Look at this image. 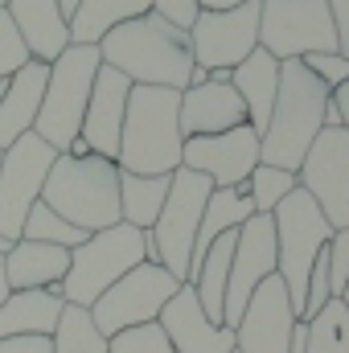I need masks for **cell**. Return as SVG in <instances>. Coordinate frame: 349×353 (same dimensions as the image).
I'll return each mask as SVG.
<instances>
[{"label":"cell","instance_id":"1","mask_svg":"<svg viewBox=\"0 0 349 353\" xmlns=\"http://www.w3.org/2000/svg\"><path fill=\"white\" fill-rule=\"evenodd\" d=\"M103 66L119 70L132 87L185 90L193 79V46L189 33L169 25L157 12H144L99 41Z\"/></svg>","mask_w":349,"mask_h":353},{"label":"cell","instance_id":"2","mask_svg":"<svg viewBox=\"0 0 349 353\" xmlns=\"http://www.w3.org/2000/svg\"><path fill=\"white\" fill-rule=\"evenodd\" d=\"M181 90L132 87L128 115L119 132V173L136 176H173L181 169Z\"/></svg>","mask_w":349,"mask_h":353},{"label":"cell","instance_id":"3","mask_svg":"<svg viewBox=\"0 0 349 353\" xmlns=\"http://www.w3.org/2000/svg\"><path fill=\"white\" fill-rule=\"evenodd\" d=\"M325 107H329V90L300 62H279L275 107H271L267 132L259 136V165L296 173L304 165L312 140L325 132Z\"/></svg>","mask_w":349,"mask_h":353},{"label":"cell","instance_id":"4","mask_svg":"<svg viewBox=\"0 0 349 353\" xmlns=\"http://www.w3.org/2000/svg\"><path fill=\"white\" fill-rule=\"evenodd\" d=\"M41 201L83 234L111 230L119 226V165L94 152L58 157L46 176Z\"/></svg>","mask_w":349,"mask_h":353},{"label":"cell","instance_id":"5","mask_svg":"<svg viewBox=\"0 0 349 353\" xmlns=\"http://www.w3.org/2000/svg\"><path fill=\"white\" fill-rule=\"evenodd\" d=\"M99 66H103L99 46H66V54L50 62V83H46V94H41L33 136L46 140L58 157L70 152V144L83 132V115H87Z\"/></svg>","mask_w":349,"mask_h":353},{"label":"cell","instance_id":"6","mask_svg":"<svg viewBox=\"0 0 349 353\" xmlns=\"http://www.w3.org/2000/svg\"><path fill=\"white\" fill-rule=\"evenodd\" d=\"M271 226H275V275H279V283L288 292V304H292V312L300 321L304 316L308 275H312V263L321 259V251L329 247L333 226L325 222V214L317 210V201L304 189H292L275 205Z\"/></svg>","mask_w":349,"mask_h":353},{"label":"cell","instance_id":"7","mask_svg":"<svg viewBox=\"0 0 349 353\" xmlns=\"http://www.w3.org/2000/svg\"><path fill=\"white\" fill-rule=\"evenodd\" d=\"M140 263H144V230L119 222L111 230L87 234V243L70 251V271H66L58 296L74 308H90L111 283H119Z\"/></svg>","mask_w":349,"mask_h":353},{"label":"cell","instance_id":"8","mask_svg":"<svg viewBox=\"0 0 349 353\" xmlns=\"http://www.w3.org/2000/svg\"><path fill=\"white\" fill-rule=\"evenodd\" d=\"M210 193H214V185L201 173L177 169L157 226L144 230L157 251V267H165L177 283H189V259H193V243H197V226H201Z\"/></svg>","mask_w":349,"mask_h":353},{"label":"cell","instance_id":"9","mask_svg":"<svg viewBox=\"0 0 349 353\" xmlns=\"http://www.w3.org/2000/svg\"><path fill=\"white\" fill-rule=\"evenodd\" d=\"M259 50H267L275 62L337 54L325 0H259Z\"/></svg>","mask_w":349,"mask_h":353},{"label":"cell","instance_id":"10","mask_svg":"<svg viewBox=\"0 0 349 353\" xmlns=\"http://www.w3.org/2000/svg\"><path fill=\"white\" fill-rule=\"evenodd\" d=\"M177 283L165 267L157 263H140L132 267L119 283H111L94 304H90V321L94 329L111 341L115 333L123 329H136V325H152L161 316V308L177 296Z\"/></svg>","mask_w":349,"mask_h":353},{"label":"cell","instance_id":"11","mask_svg":"<svg viewBox=\"0 0 349 353\" xmlns=\"http://www.w3.org/2000/svg\"><path fill=\"white\" fill-rule=\"evenodd\" d=\"M54 161H58V152L46 140H37L33 132L21 136L12 148H4V157H0V234L8 243H21L25 218L41 201V189H46Z\"/></svg>","mask_w":349,"mask_h":353},{"label":"cell","instance_id":"12","mask_svg":"<svg viewBox=\"0 0 349 353\" xmlns=\"http://www.w3.org/2000/svg\"><path fill=\"white\" fill-rule=\"evenodd\" d=\"M189 46H193V66L206 74L214 70H235L259 50V0H247L230 12H197L189 25Z\"/></svg>","mask_w":349,"mask_h":353},{"label":"cell","instance_id":"13","mask_svg":"<svg viewBox=\"0 0 349 353\" xmlns=\"http://www.w3.org/2000/svg\"><path fill=\"white\" fill-rule=\"evenodd\" d=\"M300 189L317 201L325 222L333 230H349V132L346 128H325L304 165L296 169Z\"/></svg>","mask_w":349,"mask_h":353},{"label":"cell","instance_id":"14","mask_svg":"<svg viewBox=\"0 0 349 353\" xmlns=\"http://www.w3.org/2000/svg\"><path fill=\"white\" fill-rule=\"evenodd\" d=\"M259 165V132L255 128H230L222 136H193L181 148V169L201 173L214 189L247 185V176Z\"/></svg>","mask_w":349,"mask_h":353},{"label":"cell","instance_id":"15","mask_svg":"<svg viewBox=\"0 0 349 353\" xmlns=\"http://www.w3.org/2000/svg\"><path fill=\"white\" fill-rule=\"evenodd\" d=\"M271 275H275V226H271V214H255L239 226V239H235L230 283H226V304H222V325L226 329L239 325L247 300Z\"/></svg>","mask_w":349,"mask_h":353},{"label":"cell","instance_id":"16","mask_svg":"<svg viewBox=\"0 0 349 353\" xmlns=\"http://www.w3.org/2000/svg\"><path fill=\"white\" fill-rule=\"evenodd\" d=\"M292 329H296V312L288 304L279 275H271L255 288V296L247 300L235 325V353H288Z\"/></svg>","mask_w":349,"mask_h":353},{"label":"cell","instance_id":"17","mask_svg":"<svg viewBox=\"0 0 349 353\" xmlns=\"http://www.w3.org/2000/svg\"><path fill=\"white\" fill-rule=\"evenodd\" d=\"M247 123V107L230 83V70H214L201 87L181 90V136H222Z\"/></svg>","mask_w":349,"mask_h":353},{"label":"cell","instance_id":"18","mask_svg":"<svg viewBox=\"0 0 349 353\" xmlns=\"http://www.w3.org/2000/svg\"><path fill=\"white\" fill-rule=\"evenodd\" d=\"M128 94H132V83L119 70L99 66L87 115H83V132H79V140L87 144V152L107 157V161L119 157V132H123V115H128Z\"/></svg>","mask_w":349,"mask_h":353},{"label":"cell","instance_id":"19","mask_svg":"<svg viewBox=\"0 0 349 353\" xmlns=\"http://www.w3.org/2000/svg\"><path fill=\"white\" fill-rule=\"evenodd\" d=\"M157 325L165 329L173 353H235V329L214 325L201 312V304H197V296H193L189 283L177 288V296L161 308Z\"/></svg>","mask_w":349,"mask_h":353},{"label":"cell","instance_id":"20","mask_svg":"<svg viewBox=\"0 0 349 353\" xmlns=\"http://www.w3.org/2000/svg\"><path fill=\"white\" fill-rule=\"evenodd\" d=\"M4 12L12 17L17 37L29 50V62L50 66L54 58L66 54V46H70V21L58 8V0H8Z\"/></svg>","mask_w":349,"mask_h":353},{"label":"cell","instance_id":"21","mask_svg":"<svg viewBox=\"0 0 349 353\" xmlns=\"http://www.w3.org/2000/svg\"><path fill=\"white\" fill-rule=\"evenodd\" d=\"M46 83H50V66H41V62H25V66L8 79V90H4V99H0V152L12 148L21 136L33 132L37 111H41Z\"/></svg>","mask_w":349,"mask_h":353},{"label":"cell","instance_id":"22","mask_svg":"<svg viewBox=\"0 0 349 353\" xmlns=\"http://www.w3.org/2000/svg\"><path fill=\"white\" fill-rule=\"evenodd\" d=\"M70 271V251L21 239L4 255V279L12 292H58Z\"/></svg>","mask_w":349,"mask_h":353},{"label":"cell","instance_id":"23","mask_svg":"<svg viewBox=\"0 0 349 353\" xmlns=\"http://www.w3.org/2000/svg\"><path fill=\"white\" fill-rule=\"evenodd\" d=\"M66 300L58 292H8L0 304V341L4 337H54Z\"/></svg>","mask_w":349,"mask_h":353},{"label":"cell","instance_id":"24","mask_svg":"<svg viewBox=\"0 0 349 353\" xmlns=\"http://www.w3.org/2000/svg\"><path fill=\"white\" fill-rule=\"evenodd\" d=\"M230 83L239 90L243 107H247V128H255L263 136L267 119H271V107H275V90H279V62L267 50H255L243 66L230 70Z\"/></svg>","mask_w":349,"mask_h":353},{"label":"cell","instance_id":"25","mask_svg":"<svg viewBox=\"0 0 349 353\" xmlns=\"http://www.w3.org/2000/svg\"><path fill=\"white\" fill-rule=\"evenodd\" d=\"M247 218H255V205H251V193L247 185H235V189H214L210 201H206V214H201V226H197V243H193V259L189 271L201 263V255L230 230H239Z\"/></svg>","mask_w":349,"mask_h":353},{"label":"cell","instance_id":"26","mask_svg":"<svg viewBox=\"0 0 349 353\" xmlns=\"http://www.w3.org/2000/svg\"><path fill=\"white\" fill-rule=\"evenodd\" d=\"M152 12V0H83L70 12V46H99L111 29Z\"/></svg>","mask_w":349,"mask_h":353},{"label":"cell","instance_id":"27","mask_svg":"<svg viewBox=\"0 0 349 353\" xmlns=\"http://www.w3.org/2000/svg\"><path fill=\"white\" fill-rule=\"evenodd\" d=\"M173 176H136V173H119V222L136 226V230H152L165 197H169Z\"/></svg>","mask_w":349,"mask_h":353},{"label":"cell","instance_id":"28","mask_svg":"<svg viewBox=\"0 0 349 353\" xmlns=\"http://www.w3.org/2000/svg\"><path fill=\"white\" fill-rule=\"evenodd\" d=\"M50 341H54V353H107V337L94 329L90 308H74V304L62 308Z\"/></svg>","mask_w":349,"mask_h":353},{"label":"cell","instance_id":"29","mask_svg":"<svg viewBox=\"0 0 349 353\" xmlns=\"http://www.w3.org/2000/svg\"><path fill=\"white\" fill-rule=\"evenodd\" d=\"M21 239H29V243H46V247H62V251H74V247L87 243V234H83L79 226H70L66 218H58L46 201H37V205L29 210Z\"/></svg>","mask_w":349,"mask_h":353},{"label":"cell","instance_id":"30","mask_svg":"<svg viewBox=\"0 0 349 353\" xmlns=\"http://www.w3.org/2000/svg\"><path fill=\"white\" fill-rule=\"evenodd\" d=\"M304 353H349V312L341 300H329L308 321V350Z\"/></svg>","mask_w":349,"mask_h":353},{"label":"cell","instance_id":"31","mask_svg":"<svg viewBox=\"0 0 349 353\" xmlns=\"http://www.w3.org/2000/svg\"><path fill=\"white\" fill-rule=\"evenodd\" d=\"M292 189H300V181H296V173H288V169L255 165V173L247 176V193H251L255 214H275V205H279Z\"/></svg>","mask_w":349,"mask_h":353},{"label":"cell","instance_id":"32","mask_svg":"<svg viewBox=\"0 0 349 353\" xmlns=\"http://www.w3.org/2000/svg\"><path fill=\"white\" fill-rule=\"evenodd\" d=\"M107 353H173L165 329L152 321V325H136V329H123L107 341Z\"/></svg>","mask_w":349,"mask_h":353},{"label":"cell","instance_id":"33","mask_svg":"<svg viewBox=\"0 0 349 353\" xmlns=\"http://www.w3.org/2000/svg\"><path fill=\"white\" fill-rule=\"evenodd\" d=\"M300 66L329 90V94L341 87V83H349V58L346 54H308V58H300Z\"/></svg>","mask_w":349,"mask_h":353},{"label":"cell","instance_id":"34","mask_svg":"<svg viewBox=\"0 0 349 353\" xmlns=\"http://www.w3.org/2000/svg\"><path fill=\"white\" fill-rule=\"evenodd\" d=\"M25 62H29V50L21 46L12 17L0 8V83H4V79H12V74L25 66Z\"/></svg>","mask_w":349,"mask_h":353},{"label":"cell","instance_id":"35","mask_svg":"<svg viewBox=\"0 0 349 353\" xmlns=\"http://www.w3.org/2000/svg\"><path fill=\"white\" fill-rule=\"evenodd\" d=\"M325 259H329V292L337 300L349 279V230H333V239L325 247Z\"/></svg>","mask_w":349,"mask_h":353},{"label":"cell","instance_id":"36","mask_svg":"<svg viewBox=\"0 0 349 353\" xmlns=\"http://www.w3.org/2000/svg\"><path fill=\"white\" fill-rule=\"evenodd\" d=\"M152 12L189 33V25L197 21V0H152Z\"/></svg>","mask_w":349,"mask_h":353},{"label":"cell","instance_id":"37","mask_svg":"<svg viewBox=\"0 0 349 353\" xmlns=\"http://www.w3.org/2000/svg\"><path fill=\"white\" fill-rule=\"evenodd\" d=\"M325 8H329L333 33H337V54L349 58V0H325Z\"/></svg>","mask_w":349,"mask_h":353},{"label":"cell","instance_id":"38","mask_svg":"<svg viewBox=\"0 0 349 353\" xmlns=\"http://www.w3.org/2000/svg\"><path fill=\"white\" fill-rule=\"evenodd\" d=\"M0 353H54L50 337H4Z\"/></svg>","mask_w":349,"mask_h":353},{"label":"cell","instance_id":"39","mask_svg":"<svg viewBox=\"0 0 349 353\" xmlns=\"http://www.w3.org/2000/svg\"><path fill=\"white\" fill-rule=\"evenodd\" d=\"M329 103L337 107V119H341V128L349 132V83H341V87L333 90V94H329Z\"/></svg>","mask_w":349,"mask_h":353},{"label":"cell","instance_id":"40","mask_svg":"<svg viewBox=\"0 0 349 353\" xmlns=\"http://www.w3.org/2000/svg\"><path fill=\"white\" fill-rule=\"evenodd\" d=\"M308 350V321H296V329H292V345L288 353H304Z\"/></svg>","mask_w":349,"mask_h":353},{"label":"cell","instance_id":"41","mask_svg":"<svg viewBox=\"0 0 349 353\" xmlns=\"http://www.w3.org/2000/svg\"><path fill=\"white\" fill-rule=\"evenodd\" d=\"M239 4H247V0H197V12H230Z\"/></svg>","mask_w":349,"mask_h":353},{"label":"cell","instance_id":"42","mask_svg":"<svg viewBox=\"0 0 349 353\" xmlns=\"http://www.w3.org/2000/svg\"><path fill=\"white\" fill-rule=\"evenodd\" d=\"M8 292H12V288H8V279H4V259H0V304L8 300Z\"/></svg>","mask_w":349,"mask_h":353},{"label":"cell","instance_id":"43","mask_svg":"<svg viewBox=\"0 0 349 353\" xmlns=\"http://www.w3.org/2000/svg\"><path fill=\"white\" fill-rule=\"evenodd\" d=\"M79 4H83V0H58V8H62V12H66V21H70V12H74V8H79Z\"/></svg>","mask_w":349,"mask_h":353},{"label":"cell","instance_id":"44","mask_svg":"<svg viewBox=\"0 0 349 353\" xmlns=\"http://www.w3.org/2000/svg\"><path fill=\"white\" fill-rule=\"evenodd\" d=\"M12 247H17V243H8V239H4V234H0V259H4V255H8V251H12Z\"/></svg>","mask_w":349,"mask_h":353},{"label":"cell","instance_id":"45","mask_svg":"<svg viewBox=\"0 0 349 353\" xmlns=\"http://www.w3.org/2000/svg\"><path fill=\"white\" fill-rule=\"evenodd\" d=\"M341 304H346V312H349V279H346V288H341V296H337Z\"/></svg>","mask_w":349,"mask_h":353},{"label":"cell","instance_id":"46","mask_svg":"<svg viewBox=\"0 0 349 353\" xmlns=\"http://www.w3.org/2000/svg\"><path fill=\"white\" fill-rule=\"evenodd\" d=\"M4 90H8V79H4V83H0V99H4Z\"/></svg>","mask_w":349,"mask_h":353},{"label":"cell","instance_id":"47","mask_svg":"<svg viewBox=\"0 0 349 353\" xmlns=\"http://www.w3.org/2000/svg\"><path fill=\"white\" fill-rule=\"evenodd\" d=\"M4 4H8V0H0V8H4Z\"/></svg>","mask_w":349,"mask_h":353},{"label":"cell","instance_id":"48","mask_svg":"<svg viewBox=\"0 0 349 353\" xmlns=\"http://www.w3.org/2000/svg\"><path fill=\"white\" fill-rule=\"evenodd\" d=\"M0 157H4V152H0Z\"/></svg>","mask_w":349,"mask_h":353}]
</instances>
